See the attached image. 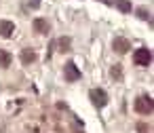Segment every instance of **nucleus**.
<instances>
[{
	"instance_id": "20e7f679",
	"label": "nucleus",
	"mask_w": 154,
	"mask_h": 133,
	"mask_svg": "<svg viewBox=\"0 0 154 133\" xmlns=\"http://www.w3.org/2000/svg\"><path fill=\"white\" fill-rule=\"evenodd\" d=\"M135 110L139 114H152V97H137L135 99Z\"/></svg>"
},
{
	"instance_id": "f8f14e48",
	"label": "nucleus",
	"mask_w": 154,
	"mask_h": 133,
	"mask_svg": "<svg viewBox=\"0 0 154 133\" xmlns=\"http://www.w3.org/2000/svg\"><path fill=\"white\" fill-rule=\"evenodd\" d=\"M59 47H61V51H70L68 47H70V38H59Z\"/></svg>"
},
{
	"instance_id": "1a4fd4ad",
	"label": "nucleus",
	"mask_w": 154,
	"mask_h": 133,
	"mask_svg": "<svg viewBox=\"0 0 154 133\" xmlns=\"http://www.w3.org/2000/svg\"><path fill=\"white\" fill-rule=\"evenodd\" d=\"M11 61H13V57H11L5 49H0V68H9Z\"/></svg>"
},
{
	"instance_id": "39448f33",
	"label": "nucleus",
	"mask_w": 154,
	"mask_h": 133,
	"mask_svg": "<svg viewBox=\"0 0 154 133\" xmlns=\"http://www.w3.org/2000/svg\"><path fill=\"white\" fill-rule=\"evenodd\" d=\"M112 49H114L116 53H127V51L131 49V42H129L127 38H120V36H118V38L112 40Z\"/></svg>"
},
{
	"instance_id": "9b49d317",
	"label": "nucleus",
	"mask_w": 154,
	"mask_h": 133,
	"mask_svg": "<svg viewBox=\"0 0 154 133\" xmlns=\"http://www.w3.org/2000/svg\"><path fill=\"white\" fill-rule=\"evenodd\" d=\"M137 15H139L141 19H148V21H150V11H148L146 7H139V9H137Z\"/></svg>"
},
{
	"instance_id": "7ed1b4c3",
	"label": "nucleus",
	"mask_w": 154,
	"mask_h": 133,
	"mask_svg": "<svg viewBox=\"0 0 154 133\" xmlns=\"http://www.w3.org/2000/svg\"><path fill=\"white\" fill-rule=\"evenodd\" d=\"M89 97H91V101H93L97 108H103V106L108 104V95H106V91H103V89H91Z\"/></svg>"
},
{
	"instance_id": "9d476101",
	"label": "nucleus",
	"mask_w": 154,
	"mask_h": 133,
	"mask_svg": "<svg viewBox=\"0 0 154 133\" xmlns=\"http://www.w3.org/2000/svg\"><path fill=\"white\" fill-rule=\"evenodd\" d=\"M114 5H116V9H118L120 13H131V9H133L129 0H116Z\"/></svg>"
},
{
	"instance_id": "423d86ee",
	"label": "nucleus",
	"mask_w": 154,
	"mask_h": 133,
	"mask_svg": "<svg viewBox=\"0 0 154 133\" xmlns=\"http://www.w3.org/2000/svg\"><path fill=\"white\" fill-rule=\"evenodd\" d=\"M13 34H15V23L2 19V21H0V36H2V38H11Z\"/></svg>"
},
{
	"instance_id": "6e6552de",
	"label": "nucleus",
	"mask_w": 154,
	"mask_h": 133,
	"mask_svg": "<svg viewBox=\"0 0 154 133\" xmlns=\"http://www.w3.org/2000/svg\"><path fill=\"white\" fill-rule=\"evenodd\" d=\"M21 61H23L26 66L34 63V61H36V53H34V51H30V49H23V51H21Z\"/></svg>"
},
{
	"instance_id": "ddd939ff",
	"label": "nucleus",
	"mask_w": 154,
	"mask_h": 133,
	"mask_svg": "<svg viewBox=\"0 0 154 133\" xmlns=\"http://www.w3.org/2000/svg\"><path fill=\"white\" fill-rule=\"evenodd\" d=\"M112 76H114L116 80H120V66H114V68H112Z\"/></svg>"
},
{
	"instance_id": "f257e3e1",
	"label": "nucleus",
	"mask_w": 154,
	"mask_h": 133,
	"mask_svg": "<svg viewBox=\"0 0 154 133\" xmlns=\"http://www.w3.org/2000/svg\"><path fill=\"white\" fill-rule=\"evenodd\" d=\"M133 61H135V66H150V63H152V53H150V49H137V51L133 53Z\"/></svg>"
},
{
	"instance_id": "f03ea898",
	"label": "nucleus",
	"mask_w": 154,
	"mask_h": 133,
	"mask_svg": "<svg viewBox=\"0 0 154 133\" xmlns=\"http://www.w3.org/2000/svg\"><path fill=\"white\" fill-rule=\"evenodd\" d=\"M63 74H66V80H68V82H74V80L80 78V70H78V66H76L74 61H68V63L63 66Z\"/></svg>"
},
{
	"instance_id": "0eeeda50",
	"label": "nucleus",
	"mask_w": 154,
	"mask_h": 133,
	"mask_svg": "<svg viewBox=\"0 0 154 133\" xmlns=\"http://www.w3.org/2000/svg\"><path fill=\"white\" fill-rule=\"evenodd\" d=\"M34 32H38V34H47V32H49V23H47V19H42V17L34 19Z\"/></svg>"
}]
</instances>
